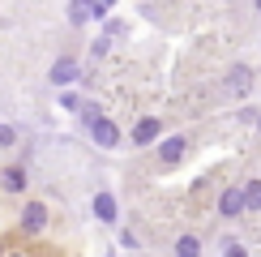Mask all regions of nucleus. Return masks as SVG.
<instances>
[{
  "instance_id": "obj_1",
  "label": "nucleus",
  "mask_w": 261,
  "mask_h": 257,
  "mask_svg": "<svg viewBox=\"0 0 261 257\" xmlns=\"http://www.w3.org/2000/svg\"><path fill=\"white\" fill-rule=\"evenodd\" d=\"M17 227H21V236H43L47 232V206H43V201H26Z\"/></svg>"
},
{
  "instance_id": "obj_2",
  "label": "nucleus",
  "mask_w": 261,
  "mask_h": 257,
  "mask_svg": "<svg viewBox=\"0 0 261 257\" xmlns=\"http://www.w3.org/2000/svg\"><path fill=\"white\" fill-rule=\"evenodd\" d=\"M90 142L99 146V150H116V146H120V128H116V120L99 116V120L90 124Z\"/></svg>"
},
{
  "instance_id": "obj_3",
  "label": "nucleus",
  "mask_w": 261,
  "mask_h": 257,
  "mask_svg": "<svg viewBox=\"0 0 261 257\" xmlns=\"http://www.w3.org/2000/svg\"><path fill=\"white\" fill-rule=\"evenodd\" d=\"M90 210H94V219H99V223H116V219H120V201H116V193H107V189L94 193Z\"/></svg>"
},
{
  "instance_id": "obj_4",
  "label": "nucleus",
  "mask_w": 261,
  "mask_h": 257,
  "mask_svg": "<svg viewBox=\"0 0 261 257\" xmlns=\"http://www.w3.org/2000/svg\"><path fill=\"white\" fill-rule=\"evenodd\" d=\"M103 13H107V9L99 5V0H69V21H73V26H86V21H94Z\"/></svg>"
},
{
  "instance_id": "obj_5",
  "label": "nucleus",
  "mask_w": 261,
  "mask_h": 257,
  "mask_svg": "<svg viewBox=\"0 0 261 257\" xmlns=\"http://www.w3.org/2000/svg\"><path fill=\"white\" fill-rule=\"evenodd\" d=\"M47 78H51V86H60V90H64V86H73V82L82 78V69H77V60H73V56H60L56 64H51Z\"/></svg>"
},
{
  "instance_id": "obj_6",
  "label": "nucleus",
  "mask_w": 261,
  "mask_h": 257,
  "mask_svg": "<svg viewBox=\"0 0 261 257\" xmlns=\"http://www.w3.org/2000/svg\"><path fill=\"white\" fill-rule=\"evenodd\" d=\"M219 214H223V219H240V214H244V193H240V185H231V189L219 193Z\"/></svg>"
},
{
  "instance_id": "obj_7",
  "label": "nucleus",
  "mask_w": 261,
  "mask_h": 257,
  "mask_svg": "<svg viewBox=\"0 0 261 257\" xmlns=\"http://www.w3.org/2000/svg\"><path fill=\"white\" fill-rule=\"evenodd\" d=\"M26 185H30V180H26V167H21V163L0 167V189H5V193H26Z\"/></svg>"
},
{
  "instance_id": "obj_8",
  "label": "nucleus",
  "mask_w": 261,
  "mask_h": 257,
  "mask_svg": "<svg viewBox=\"0 0 261 257\" xmlns=\"http://www.w3.org/2000/svg\"><path fill=\"white\" fill-rule=\"evenodd\" d=\"M184 150H189V142H184L180 133L176 137H163V142H159V159H163V163H180Z\"/></svg>"
},
{
  "instance_id": "obj_9",
  "label": "nucleus",
  "mask_w": 261,
  "mask_h": 257,
  "mask_svg": "<svg viewBox=\"0 0 261 257\" xmlns=\"http://www.w3.org/2000/svg\"><path fill=\"white\" fill-rule=\"evenodd\" d=\"M154 137H159V120H154V116H146V120L133 124V146H150Z\"/></svg>"
},
{
  "instance_id": "obj_10",
  "label": "nucleus",
  "mask_w": 261,
  "mask_h": 257,
  "mask_svg": "<svg viewBox=\"0 0 261 257\" xmlns=\"http://www.w3.org/2000/svg\"><path fill=\"white\" fill-rule=\"evenodd\" d=\"M227 90H231V94H244V90H253V69H240V64H236V69L227 73Z\"/></svg>"
},
{
  "instance_id": "obj_11",
  "label": "nucleus",
  "mask_w": 261,
  "mask_h": 257,
  "mask_svg": "<svg viewBox=\"0 0 261 257\" xmlns=\"http://www.w3.org/2000/svg\"><path fill=\"white\" fill-rule=\"evenodd\" d=\"M240 193H244V214H257V210H261V180L240 185Z\"/></svg>"
},
{
  "instance_id": "obj_12",
  "label": "nucleus",
  "mask_w": 261,
  "mask_h": 257,
  "mask_svg": "<svg viewBox=\"0 0 261 257\" xmlns=\"http://www.w3.org/2000/svg\"><path fill=\"white\" fill-rule=\"evenodd\" d=\"M176 257H201V240L197 236H180L176 240Z\"/></svg>"
},
{
  "instance_id": "obj_13",
  "label": "nucleus",
  "mask_w": 261,
  "mask_h": 257,
  "mask_svg": "<svg viewBox=\"0 0 261 257\" xmlns=\"http://www.w3.org/2000/svg\"><path fill=\"white\" fill-rule=\"evenodd\" d=\"M219 257H248V249H244L240 240H223L219 244Z\"/></svg>"
},
{
  "instance_id": "obj_14",
  "label": "nucleus",
  "mask_w": 261,
  "mask_h": 257,
  "mask_svg": "<svg viewBox=\"0 0 261 257\" xmlns=\"http://www.w3.org/2000/svg\"><path fill=\"white\" fill-rule=\"evenodd\" d=\"M9 146H17V128L13 124H0V150H9Z\"/></svg>"
},
{
  "instance_id": "obj_15",
  "label": "nucleus",
  "mask_w": 261,
  "mask_h": 257,
  "mask_svg": "<svg viewBox=\"0 0 261 257\" xmlns=\"http://www.w3.org/2000/svg\"><path fill=\"white\" fill-rule=\"evenodd\" d=\"M60 107H64V112H77V107H82V99H77V94H69V90H64V94H60Z\"/></svg>"
},
{
  "instance_id": "obj_16",
  "label": "nucleus",
  "mask_w": 261,
  "mask_h": 257,
  "mask_svg": "<svg viewBox=\"0 0 261 257\" xmlns=\"http://www.w3.org/2000/svg\"><path fill=\"white\" fill-rule=\"evenodd\" d=\"M5 257H26V253H5Z\"/></svg>"
},
{
  "instance_id": "obj_17",
  "label": "nucleus",
  "mask_w": 261,
  "mask_h": 257,
  "mask_svg": "<svg viewBox=\"0 0 261 257\" xmlns=\"http://www.w3.org/2000/svg\"><path fill=\"white\" fill-rule=\"evenodd\" d=\"M253 5H257V13H261V0H253Z\"/></svg>"
},
{
  "instance_id": "obj_18",
  "label": "nucleus",
  "mask_w": 261,
  "mask_h": 257,
  "mask_svg": "<svg viewBox=\"0 0 261 257\" xmlns=\"http://www.w3.org/2000/svg\"><path fill=\"white\" fill-rule=\"evenodd\" d=\"M257 133H261V116H257Z\"/></svg>"
}]
</instances>
